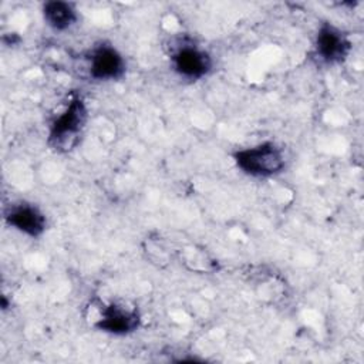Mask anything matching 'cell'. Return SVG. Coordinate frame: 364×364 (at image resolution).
Here are the masks:
<instances>
[{"instance_id": "obj_8", "label": "cell", "mask_w": 364, "mask_h": 364, "mask_svg": "<svg viewBox=\"0 0 364 364\" xmlns=\"http://www.w3.org/2000/svg\"><path fill=\"white\" fill-rule=\"evenodd\" d=\"M41 16L46 26L55 33L71 30L80 20V13L75 4L64 0H50L43 3Z\"/></svg>"}, {"instance_id": "obj_7", "label": "cell", "mask_w": 364, "mask_h": 364, "mask_svg": "<svg viewBox=\"0 0 364 364\" xmlns=\"http://www.w3.org/2000/svg\"><path fill=\"white\" fill-rule=\"evenodd\" d=\"M3 219L9 228L31 239L43 236L48 226L47 216L41 208L28 200H16L7 205L3 210Z\"/></svg>"}, {"instance_id": "obj_5", "label": "cell", "mask_w": 364, "mask_h": 364, "mask_svg": "<svg viewBox=\"0 0 364 364\" xmlns=\"http://www.w3.org/2000/svg\"><path fill=\"white\" fill-rule=\"evenodd\" d=\"M97 318L92 321V327L111 334V336H128L136 331L141 326V313L136 306L125 301H98L95 304Z\"/></svg>"}, {"instance_id": "obj_1", "label": "cell", "mask_w": 364, "mask_h": 364, "mask_svg": "<svg viewBox=\"0 0 364 364\" xmlns=\"http://www.w3.org/2000/svg\"><path fill=\"white\" fill-rule=\"evenodd\" d=\"M88 118V107L82 95H71L64 108L48 124V148L57 154H68L74 151L82 141Z\"/></svg>"}, {"instance_id": "obj_6", "label": "cell", "mask_w": 364, "mask_h": 364, "mask_svg": "<svg viewBox=\"0 0 364 364\" xmlns=\"http://www.w3.org/2000/svg\"><path fill=\"white\" fill-rule=\"evenodd\" d=\"M88 77L94 81H118L127 73L124 54L111 43L101 41L85 53Z\"/></svg>"}, {"instance_id": "obj_2", "label": "cell", "mask_w": 364, "mask_h": 364, "mask_svg": "<svg viewBox=\"0 0 364 364\" xmlns=\"http://www.w3.org/2000/svg\"><path fill=\"white\" fill-rule=\"evenodd\" d=\"M236 168L256 179H266L280 175L287 165L286 151L274 141H263L243 146L232 152Z\"/></svg>"}, {"instance_id": "obj_4", "label": "cell", "mask_w": 364, "mask_h": 364, "mask_svg": "<svg viewBox=\"0 0 364 364\" xmlns=\"http://www.w3.org/2000/svg\"><path fill=\"white\" fill-rule=\"evenodd\" d=\"M351 50L353 41L347 31L330 21L320 23L314 34L311 53L317 64L324 67L340 65L350 57Z\"/></svg>"}, {"instance_id": "obj_3", "label": "cell", "mask_w": 364, "mask_h": 364, "mask_svg": "<svg viewBox=\"0 0 364 364\" xmlns=\"http://www.w3.org/2000/svg\"><path fill=\"white\" fill-rule=\"evenodd\" d=\"M168 58L171 68L182 80L199 81L208 77L213 70L212 54L193 38L186 36L171 41Z\"/></svg>"}]
</instances>
